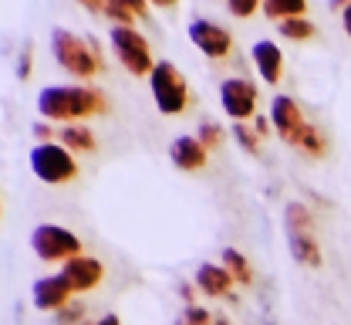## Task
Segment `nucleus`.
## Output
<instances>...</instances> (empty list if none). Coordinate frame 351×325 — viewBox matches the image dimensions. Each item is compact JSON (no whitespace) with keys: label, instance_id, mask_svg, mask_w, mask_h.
Wrapping results in <instances>:
<instances>
[{"label":"nucleus","instance_id":"obj_1","mask_svg":"<svg viewBox=\"0 0 351 325\" xmlns=\"http://www.w3.org/2000/svg\"><path fill=\"white\" fill-rule=\"evenodd\" d=\"M44 115L54 119H75V115H88L98 109V95L88 89H44L38 98Z\"/></svg>","mask_w":351,"mask_h":325},{"label":"nucleus","instance_id":"obj_2","mask_svg":"<svg viewBox=\"0 0 351 325\" xmlns=\"http://www.w3.org/2000/svg\"><path fill=\"white\" fill-rule=\"evenodd\" d=\"M31 166H34V173L47 180V183H61V180H68V177H75V159L61 149V146H51V142H44L38 146L34 153H31Z\"/></svg>","mask_w":351,"mask_h":325},{"label":"nucleus","instance_id":"obj_3","mask_svg":"<svg viewBox=\"0 0 351 325\" xmlns=\"http://www.w3.org/2000/svg\"><path fill=\"white\" fill-rule=\"evenodd\" d=\"M152 92H156V102H159V109L166 115H173V112H179L186 105V85L176 75L173 65H166V61H159L152 68Z\"/></svg>","mask_w":351,"mask_h":325},{"label":"nucleus","instance_id":"obj_4","mask_svg":"<svg viewBox=\"0 0 351 325\" xmlns=\"http://www.w3.org/2000/svg\"><path fill=\"white\" fill-rule=\"evenodd\" d=\"M31 244H34V251H38L41 258H64V254H75V258H78V240L68 231L54 227V224L38 227L34 237H31Z\"/></svg>","mask_w":351,"mask_h":325},{"label":"nucleus","instance_id":"obj_5","mask_svg":"<svg viewBox=\"0 0 351 325\" xmlns=\"http://www.w3.org/2000/svg\"><path fill=\"white\" fill-rule=\"evenodd\" d=\"M54 54L61 58L64 68H71V71H78V75L95 71V58H91L85 51V45H82L75 34H68V31H54Z\"/></svg>","mask_w":351,"mask_h":325},{"label":"nucleus","instance_id":"obj_6","mask_svg":"<svg viewBox=\"0 0 351 325\" xmlns=\"http://www.w3.org/2000/svg\"><path fill=\"white\" fill-rule=\"evenodd\" d=\"M112 41H115V51L122 54V61L129 65L132 71H149V47H145V41L135 34V31H129V27H115L112 31Z\"/></svg>","mask_w":351,"mask_h":325},{"label":"nucleus","instance_id":"obj_7","mask_svg":"<svg viewBox=\"0 0 351 325\" xmlns=\"http://www.w3.org/2000/svg\"><path fill=\"white\" fill-rule=\"evenodd\" d=\"M274 126H277V133L284 136V139L298 142L304 136V122H301V112H298V105L287 98V95H280V98H274Z\"/></svg>","mask_w":351,"mask_h":325},{"label":"nucleus","instance_id":"obj_8","mask_svg":"<svg viewBox=\"0 0 351 325\" xmlns=\"http://www.w3.org/2000/svg\"><path fill=\"white\" fill-rule=\"evenodd\" d=\"M254 98H257V92H254L247 82H240V78L223 82V109H226L233 119H247V115L254 112Z\"/></svg>","mask_w":351,"mask_h":325},{"label":"nucleus","instance_id":"obj_9","mask_svg":"<svg viewBox=\"0 0 351 325\" xmlns=\"http://www.w3.org/2000/svg\"><path fill=\"white\" fill-rule=\"evenodd\" d=\"M189 38L196 41V47H203L210 58H219V54L230 51V34L223 27H217V24H210V21H193Z\"/></svg>","mask_w":351,"mask_h":325},{"label":"nucleus","instance_id":"obj_10","mask_svg":"<svg viewBox=\"0 0 351 325\" xmlns=\"http://www.w3.org/2000/svg\"><path fill=\"white\" fill-rule=\"evenodd\" d=\"M68 295H71V284L64 275H58V278H44L34 284V305L38 309H61L64 302H68Z\"/></svg>","mask_w":351,"mask_h":325},{"label":"nucleus","instance_id":"obj_11","mask_svg":"<svg viewBox=\"0 0 351 325\" xmlns=\"http://www.w3.org/2000/svg\"><path fill=\"white\" fill-rule=\"evenodd\" d=\"M64 278H68V284L71 288H91L95 281L101 278V265L98 261H91V258H75L68 268H64Z\"/></svg>","mask_w":351,"mask_h":325},{"label":"nucleus","instance_id":"obj_12","mask_svg":"<svg viewBox=\"0 0 351 325\" xmlns=\"http://www.w3.org/2000/svg\"><path fill=\"white\" fill-rule=\"evenodd\" d=\"M254 58H257V71L263 75V82H277L280 78V51L270 41L254 45Z\"/></svg>","mask_w":351,"mask_h":325},{"label":"nucleus","instance_id":"obj_13","mask_svg":"<svg viewBox=\"0 0 351 325\" xmlns=\"http://www.w3.org/2000/svg\"><path fill=\"white\" fill-rule=\"evenodd\" d=\"M230 275L217 268V265H203L199 271H196V284L203 288V291H210V295H226L230 291Z\"/></svg>","mask_w":351,"mask_h":325},{"label":"nucleus","instance_id":"obj_14","mask_svg":"<svg viewBox=\"0 0 351 325\" xmlns=\"http://www.w3.org/2000/svg\"><path fill=\"white\" fill-rule=\"evenodd\" d=\"M203 142H196V139H176L173 146V159L182 166V170H199L203 166Z\"/></svg>","mask_w":351,"mask_h":325},{"label":"nucleus","instance_id":"obj_15","mask_svg":"<svg viewBox=\"0 0 351 325\" xmlns=\"http://www.w3.org/2000/svg\"><path fill=\"white\" fill-rule=\"evenodd\" d=\"M291 251H294V258L304 261V265H317V261H321L317 244H314L307 234H291Z\"/></svg>","mask_w":351,"mask_h":325},{"label":"nucleus","instance_id":"obj_16","mask_svg":"<svg viewBox=\"0 0 351 325\" xmlns=\"http://www.w3.org/2000/svg\"><path fill=\"white\" fill-rule=\"evenodd\" d=\"M263 10L274 14V17H284L287 14V21H291V17H301L304 14V0H270V3H263Z\"/></svg>","mask_w":351,"mask_h":325},{"label":"nucleus","instance_id":"obj_17","mask_svg":"<svg viewBox=\"0 0 351 325\" xmlns=\"http://www.w3.org/2000/svg\"><path fill=\"white\" fill-rule=\"evenodd\" d=\"M287 221H291V234L311 231V214H307L301 203H291V207H287Z\"/></svg>","mask_w":351,"mask_h":325},{"label":"nucleus","instance_id":"obj_18","mask_svg":"<svg viewBox=\"0 0 351 325\" xmlns=\"http://www.w3.org/2000/svg\"><path fill=\"white\" fill-rule=\"evenodd\" d=\"M223 261H226V268H230L233 275H240V281H250V268H247V261H243L237 251H223Z\"/></svg>","mask_w":351,"mask_h":325},{"label":"nucleus","instance_id":"obj_19","mask_svg":"<svg viewBox=\"0 0 351 325\" xmlns=\"http://www.w3.org/2000/svg\"><path fill=\"white\" fill-rule=\"evenodd\" d=\"M64 142H68V146H75V149H91V146H95L85 129H64Z\"/></svg>","mask_w":351,"mask_h":325},{"label":"nucleus","instance_id":"obj_20","mask_svg":"<svg viewBox=\"0 0 351 325\" xmlns=\"http://www.w3.org/2000/svg\"><path fill=\"white\" fill-rule=\"evenodd\" d=\"M280 27H284L287 38H307V34H311V24H307V21H298V17H294V21H284Z\"/></svg>","mask_w":351,"mask_h":325},{"label":"nucleus","instance_id":"obj_21","mask_svg":"<svg viewBox=\"0 0 351 325\" xmlns=\"http://www.w3.org/2000/svg\"><path fill=\"white\" fill-rule=\"evenodd\" d=\"M233 136H237V142H240L247 153H257V139H254V133H247L243 126H233Z\"/></svg>","mask_w":351,"mask_h":325},{"label":"nucleus","instance_id":"obj_22","mask_svg":"<svg viewBox=\"0 0 351 325\" xmlns=\"http://www.w3.org/2000/svg\"><path fill=\"white\" fill-rule=\"evenodd\" d=\"M254 7H261V3H254V0H233V3H230V10H233V14H240V17L254 14Z\"/></svg>","mask_w":351,"mask_h":325},{"label":"nucleus","instance_id":"obj_23","mask_svg":"<svg viewBox=\"0 0 351 325\" xmlns=\"http://www.w3.org/2000/svg\"><path fill=\"white\" fill-rule=\"evenodd\" d=\"M186 319H189L193 325H210V315H206L203 309H189V312H186Z\"/></svg>","mask_w":351,"mask_h":325},{"label":"nucleus","instance_id":"obj_24","mask_svg":"<svg viewBox=\"0 0 351 325\" xmlns=\"http://www.w3.org/2000/svg\"><path fill=\"white\" fill-rule=\"evenodd\" d=\"M219 139V129L217 126H203V146H213Z\"/></svg>","mask_w":351,"mask_h":325},{"label":"nucleus","instance_id":"obj_25","mask_svg":"<svg viewBox=\"0 0 351 325\" xmlns=\"http://www.w3.org/2000/svg\"><path fill=\"white\" fill-rule=\"evenodd\" d=\"M98 325H119V319H115V315H108V319H101Z\"/></svg>","mask_w":351,"mask_h":325},{"label":"nucleus","instance_id":"obj_26","mask_svg":"<svg viewBox=\"0 0 351 325\" xmlns=\"http://www.w3.org/2000/svg\"><path fill=\"white\" fill-rule=\"evenodd\" d=\"M345 24H348V31H351V7H345Z\"/></svg>","mask_w":351,"mask_h":325}]
</instances>
